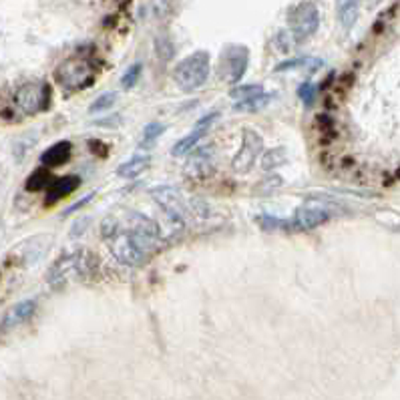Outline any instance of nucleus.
<instances>
[{"instance_id":"20","label":"nucleus","mask_w":400,"mask_h":400,"mask_svg":"<svg viewBox=\"0 0 400 400\" xmlns=\"http://www.w3.org/2000/svg\"><path fill=\"white\" fill-rule=\"evenodd\" d=\"M155 50H157V57L161 61H171L173 59V55H175V47H173V43H171L170 37H165V35H159L155 38Z\"/></svg>"},{"instance_id":"17","label":"nucleus","mask_w":400,"mask_h":400,"mask_svg":"<svg viewBox=\"0 0 400 400\" xmlns=\"http://www.w3.org/2000/svg\"><path fill=\"white\" fill-rule=\"evenodd\" d=\"M52 175L49 173V170H37L33 171L26 179L25 187L26 191H40V189H49L50 183H52Z\"/></svg>"},{"instance_id":"3","label":"nucleus","mask_w":400,"mask_h":400,"mask_svg":"<svg viewBox=\"0 0 400 400\" xmlns=\"http://www.w3.org/2000/svg\"><path fill=\"white\" fill-rule=\"evenodd\" d=\"M55 79L61 83L67 91H79L93 85L95 81V67L85 57H73L61 62L55 71Z\"/></svg>"},{"instance_id":"19","label":"nucleus","mask_w":400,"mask_h":400,"mask_svg":"<svg viewBox=\"0 0 400 400\" xmlns=\"http://www.w3.org/2000/svg\"><path fill=\"white\" fill-rule=\"evenodd\" d=\"M230 95H231V99H235L238 103H248V101H252V99L260 97V95H264V87H262V85L235 87V89L231 91Z\"/></svg>"},{"instance_id":"12","label":"nucleus","mask_w":400,"mask_h":400,"mask_svg":"<svg viewBox=\"0 0 400 400\" xmlns=\"http://www.w3.org/2000/svg\"><path fill=\"white\" fill-rule=\"evenodd\" d=\"M71 143L69 141H59L52 147H49L43 155H40V163L45 167H59L62 163H67L71 157Z\"/></svg>"},{"instance_id":"7","label":"nucleus","mask_w":400,"mask_h":400,"mask_svg":"<svg viewBox=\"0 0 400 400\" xmlns=\"http://www.w3.org/2000/svg\"><path fill=\"white\" fill-rule=\"evenodd\" d=\"M16 107L25 115H37L49 109L50 87L47 83H26L16 91Z\"/></svg>"},{"instance_id":"5","label":"nucleus","mask_w":400,"mask_h":400,"mask_svg":"<svg viewBox=\"0 0 400 400\" xmlns=\"http://www.w3.org/2000/svg\"><path fill=\"white\" fill-rule=\"evenodd\" d=\"M290 23L291 37L296 43H302L306 38H310L320 26V13L316 9L314 2H300L290 11L288 16Z\"/></svg>"},{"instance_id":"2","label":"nucleus","mask_w":400,"mask_h":400,"mask_svg":"<svg viewBox=\"0 0 400 400\" xmlns=\"http://www.w3.org/2000/svg\"><path fill=\"white\" fill-rule=\"evenodd\" d=\"M209 77V55L206 50H197L194 55L185 57L173 71V79L177 87L185 93H194Z\"/></svg>"},{"instance_id":"26","label":"nucleus","mask_w":400,"mask_h":400,"mask_svg":"<svg viewBox=\"0 0 400 400\" xmlns=\"http://www.w3.org/2000/svg\"><path fill=\"white\" fill-rule=\"evenodd\" d=\"M270 95H260V97H255V99H252V101H248V103H238L235 105V109H240V111H255V109H262L264 105H267L270 103Z\"/></svg>"},{"instance_id":"9","label":"nucleus","mask_w":400,"mask_h":400,"mask_svg":"<svg viewBox=\"0 0 400 400\" xmlns=\"http://www.w3.org/2000/svg\"><path fill=\"white\" fill-rule=\"evenodd\" d=\"M226 59V77L230 83H240L242 77L248 71V61H250V52L242 45H231L223 52Z\"/></svg>"},{"instance_id":"27","label":"nucleus","mask_w":400,"mask_h":400,"mask_svg":"<svg viewBox=\"0 0 400 400\" xmlns=\"http://www.w3.org/2000/svg\"><path fill=\"white\" fill-rule=\"evenodd\" d=\"M316 93H318V89H316L314 83H304V85L298 89V97L302 99L304 105H312L316 99Z\"/></svg>"},{"instance_id":"10","label":"nucleus","mask_w":400,"mask_h":400,"mask_svg":"<svg viewBox=\"0 0 400 400\" xmlns=\"http://www.w3.org/2000/svg\"><path fill=\"white\" fill-rule=\"evenodd\" d=\"M328 219H330V213L324 207L302 206L296 211V226L300 230H314L318 226L326 223Z\"/></svg>"},{"instance_id":"11","label":"nucleus","mask_w":400,"mask_h":400,"mask_svg":"<svg viewBox=\"0 0 400 400\" xmlns=\"http://www.w3.org/2000/svg\"><path fill=\"white\" fill-rule=\"evenodd\" d=\"M81 185V179L77 175H65V177H55L49 187V197H47V204H55L62 197L71 195Z\"/></svg>"},{"instance_id":"23","label":"nucleus","mask_w":400,"mask_h":400,"mask_svg":"<svg viewBox=\"0 0 400 400\" xmlns=\"http://www.w3.org/2000/svg\"><path fill=\"white\" fill-rule=\"evenodd\" d=\"M257 223H260L264 230H286V228L290 226L286 219L272 218V216H260V218H257Z\"/></svg>"},{"instance_id":"18","label":"nucleus","mask_w":400,"mask_h":400,"mask_svg":"<svg viewBox=\"0 0 400 400\" xmlns=\"http://www.w3.org/2000/svg\"><path fill=\"white\" fill-rule=\"evenodd\" d=\"M324 62L320 59H312V57H302V59H291V61L282 62L276 67V73H284V71H290V69H310V71H318Z\"/></svg>"},{"instance_id":"4","label":"nucleus","mask_w":400,"mask_h":400,"mask_svg":"<svg viewBox=\"0 0 400 400\" xmlns=\"http://www.w3.org/2000/svg\"><path fill=\"white\" fill-rule=\"evenodd\" d=\"M125 230L131 235L135 245L149 255L155 252L159 245V226L151 218L137 211H127L125 213Z\"/></svg>"},{"instance_id":"22","label":"nucleus","mask_w":400,"mask_h":400,"mask_svg":"<svg viewBox=\"0 0 400 400\" xmlns=\"http://www.w3.org/2000/svg\"><path fill=\"white\" fill-rule=\"evenodd\" d=\"M163 131H165V127H163L161 123H149L145 127V133H143V143H141V147L153 145V141L157 139L159 135H163Z\"/></svg>"},{"instance_id":"15","label":"nucleus","mask_w":400,"mask_h":400,"mask_svg":"<svg viewBox=\"0 0 400 400\" xmlns=\"http://www.w3.org/2000/svg\"><path fill=\"white\" fill-rule=\"evenodd\" d=\"M147 165H149V157L137 155V157H131L129 161H125L121 167L117 170V175L127 177V179H133V177L141 175L147 170Z\"/></svg>"},{"instance_id":"16","label":"nucleus","mask_w":400,"mask_h":400,"mask_svg":"<svg viewBox=\"0 0 400 400\" xmlns=\"http://www.w3.org/2000/svg\"><path fill=\"white\" fill-rule=\"evenodd\" d=\"M338 16L342 26L346 30H350L352 25L358 18V0H340L338 4Z\"/></svg>"},{"instance_id":"28","label":"nucleus","mask_w":400,"mask_h":400,"mask_svg":"<svg viewBox=\"0 0 400 400\" xmlns=\"http://www.w3.org/2000/svg\"><path fill=\"white\" fill-rule=\"evenodd\" d=\"M91 199H93V194H91V195H87L85 199H79V201H77V204H74V206H71V207H69V209H67V211H65V216H71V213H74V211H77V209H81V207H85L87 204H89V201H91Z\"/></svg>"},{"instance_id":"6","label":"nucleus","mask_w":400,"mask_h":400,"mask_svg":"<svg viewBox=\"0 0 400 400\" xmlns=\"http://www.w3.org/2000/svg\"><path fill=\"white\" fill-rule=\"evenodd\" d=\"M151 197L157 201V206L165 211V216L175 223L183 228L185 226V216H187V201L183 199V195L179 189L171 187V185H157L153 187L151 191Z\"/></svg>"},{"instance_id":"21","label":"nucleus","mask_w":400,"mask_h":400,"mask_svg":"<svg viewBox=\"0 0 400 400\" xmlns=\"http://www.w3.org/2000/svg\"><path fill=\"white\" fill-rule=\"evenodd\" d=\"M141 65L139 62H135V65H131L127 71H125V74L121 77V85L123 89H131V87L137 85V81H139V77H141Z\"/></svg>"},{"instance_id":"25","label":"nucleus","mask_w":400,"mask_h":400,"mask_svg":"<svg viewBox=\"0 0 400 400\" xmlns=\"http://www.w3.org/2000/svg\"><path fill=\"white\" fill-rule=\"evenodd\" d=\"M115 101H117V95H115V93H103V95L89 107V111H91V113H97V111L109 109V107L115 105Z\"/></svg>"},{"instance_id":"1","label":"nucleus","mask_w":400,"mask_h":400,"mask_svg":"<svg viewBox=\"0 0 400 400\" xmlns=\"http://www.w3.org/2000/svg\"><path fill=\"white\" fill-rule=\"evenodd\" d=\"M125 226L119 223V219H115L113 216L103 221L101 233L103 238L109 243L111 254L115 255V260H119L125 266H141L145 262L147 255L135 245L131 240V235L127 233V230H123Z\"/></svg>"},{"instance_id":"13","label":"nucleus","mask_w":400,"mask_h":400,"mask_svg":"<svg viewBox=\"0 0 400 400\" xmlns=\"http://www.w3.org/2000/svg\"><path fill=\"white\" fill-rule=\"evenodd\" d=\"M35 310H37V302L35 300H25V302H18L16 306L11 308V312L4 316V328H13V326H18V324H23L26 322L30 316L35 314Z\"/></svg>"},{"instance_id":"14","label":"nucleus","mask_w":400,"mask_h":400,"mask_svg":"<svg viewBox=\"0 0 400 400\" xmlns=\"http://www.w3.org/2000/svg\"><path fill=\"white\" fill-rule=\"evenodd\" d=\"M207 133V129H199V127H194V133H189L187 137H183L179 139L173 149H171V155H175V157H179V155H185V153H189L191 149H194L197 143H199V139Z\"/></svg>"},{"instance_id":"8","label":"nucleus","mask_w":400,"mask_h":400,"mask_svg":"<svg viewBox=\"0 0 400 400\" xmlns=\"http://www.w3.org/2000/svg\"><path fill=\"white\" fill-rule=\"evenodd\" d=\"M260 153H262V137L252 129H243L242 149L233 157V170L238 173H248L254 167L255 159Z\"/></svg>"},{"instance_id":"24","label":"nucleus","mask_w":400,"mask_h":400,"mask_svg":"<svg viewBox=\"0 0 400 400\" xmlns=\"http://www.w3.org/2000/svg\"><path fill=\"white\" fill-rule=\"evenodd\" d=\"M284 161H286V151L284 149H272L264 157V170H272L276 165H282Z\"/></svg>"}]
</instances>
